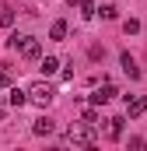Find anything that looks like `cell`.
<instances>
[{"instance_id": "cell-1", "label": "cell", "mask_w": 147, "mask_h": 151, "mask_svg": "<svg viewBox=\"0 0 147 151\" xmlns=\"http://www.w3.org/2000/svg\"><path fill=\"white\" fill-rule=\"evenodd\" d=\"M14 53H21V60H39L42 56V46H39V39H32V35H11V42H7Z\"/></svg>"}, {"instance_id": "cell-2", "label": "cell", "mask_w": 147, "mask_h": 151, "mask_svg": "<svg viewBox=\"0 0 147 151\" xmlns=\"http://www.w3.org/2000/svg\"><path fill=\"white\" fill-rule=\"evenodd\" d=\"M67 144H74V148H91L95 144V127L91 123H74L70 130H67Z\"/></svg>"}, {"instance_id": "cell-3", "label": "cell", "mask_w": 147, "mask_h": 151, "mask_svg": "<svg viewBox=\"0 0 147 151\" xmlns=\"http://www.w3.org/2000/svg\"><path fill=\"white\" fill-rule=\"evenodd\" d=\"M56 99V91H53V84H46V81H35L32 88H28V102H35V106H49Z\"/></svg>"}, {"instance_id": "cell-4", "label": "cell", "mask_w": 147, "mask_h": 151, "mask_svg": "<svg viewBox=\"0 0 147 151\" xmlns=\"http://www.w3.org/2000/svg\"><path fill=\"white\" fill-rule=\"evenodd\" d=\"M116 95H119V91H116V84L105 81L102 88H95V91H91V106H105V102H112Z\"/></svg>"}, {"instance_id": "cell-5", "label": "cell", "mask_w": 147, "mask_h": 151, "mask_svg": "<svg viewBox=\"0 0 147 151\" xmlns=\"http://www.w3.org/2000/svg\"><path fill=\"white\" fill-rule=\"evenodd\" d=\"M144 113H147V95H137V99L126 95V116L137 119V116H144Z\"/></svg>"}, {"instance_id": "cell-6", "label": "cell", "mask_w": 147, "mask_h": 151, "mask_svg": "<svg viewBox=\"0 0 147 151\" xmlns=\"http://www.w3.org/2000/svg\"><path fill=\"white\" fill-rule=\"evenodd\" d=\"M32 134H35V137H49V134H56V119H49V116H39L35 123H32Z\"/></svg>"}, {"instance_id": "cell-7", "label": "cell", "mask_w": 147, "mask_h": 151, "mask_svg": "<svg viewBox=\"0 0 147 151\" xmlns=\"http://www.w3.org/2000/svg\"><path fill=\"white\" fill-rule=\"evenodd\" d=\"M119 63H123V70H126L130 81H137V77H140V67H137V60H133L130 53H123V56H119Z\"/></svg>"}, {"instance_id": "cell-8", "label": "cell", "mask_w": 147, "mask_h": 151, "mask_svg": "<svg viewBox=\"0 0 147 151\" xmlns=\"http://www.w3.org/2000/svg\"><path fill=\"white\" fill-rule=\"evenodd\" d=\"M123 123H126L123 116H112V119H109V130H105L109 141H119V137H123Z\"/></svg>"}, {"instance_id": "cell-9", "label": "cell", "mask_w": 147, "mask_h": 151, "mask_svg": "<svg viewBox=\"0 0 147 151\" xmlns=\"http://www.w3.org/2000/svg\"><path fill=\"white\" fill-rule=\"evenodd\" d=\"M49 39H53V42H63V39H67V21H53V25H49Z\"/></svg>"}, {"instance_id": "cell-10", "label": "cell", "mask_w": 147, "mask_h": 151, "mask_svg": "<svg viewBox=\"0 0 147 151\" xmlns=\"http://www.w3.org/2000/svg\"><path fill=\"white\" fill-rule=\"evenodd\" d=\"M39 67H42V74H56L60 70V60L56 56H39Z\"/></svg>"}, {"instance_id": "cell-11", "label": "cell", "mask_w": 147, "mask_h": 151, "mask_svg": "<svg viewBox=\"0 0 147 151\" xmlns=\"http://www.w3.org/2000/svg\"><path fill=\"white\" fill-rule=\"evenodd\" d=\"M7 102H11L14 109H21V106L28 102V91H21V88H11V95H7Z\"/></svg>"}, {"instance_id": "cell-12", "label": "cell", "mask_w": 147, "mask_h": 151, "mask_svg": "<svg viewBox=\"0 0 147 151\" xmlns=\"http://www.w3.org/2000/svg\"><path fill=\"white\" fill-rule=\"evenodd\" d=\"M11 25H14V11L7 4H0V28H11Z\"/></svg>"}, {"instance_id": "cell-13", "label": "cell", "mask_w": 147, "mask_h": 151, "mask_svg": "<svg viewBox=\"0 0 147 151\" xmlns=\"http://www.w3.org/2000/svg\"><path fill=\"white\" fill-rule=\"evenodd\" d=\"M123 32H126V35H137V32H140V21H137V18H126V21H123Z\"/></svg>"}, {"instance_id": "cell-14", "label": "cell", "mask_w": 147, "mask_h": 151, "mask_svg": "<svg viewBox=\"0 0 147 151\" xmlns=\"http://www.w3.org/2000/svg\"><path fill=\"white\" fill-rule=\"evenodd\" d=\"M95 11H98L95 0H81V14H84V18H95Z\"/></svg>"}, {"instance_id": "cell-15", "label": "cell", "mask_w": 147, "mask_h": 151, "mask_svg": "<svg viewBox=\"0 0 147 151\" xmlns=\"http://www.w3.org/2000/svg\"><path fill=\"white\" fill-rule=\"evenodd\" d=\"M81 119H84V123H91V127H95V123H98V113H95V109H84V116H81Z\"/></svg>"}, {"instance_id": "cell-16", "label": "cell", "mask_w": 147, "mask_h": 151, "mask_svg": "<svg viewBox=\"0 0 147 151\" xmlns=\"http://www.w3.org/2000/svg\"><path fill=\"white\" fill-rule=\"evenodd\" d=\"M116 14H119V11H116V4H105V7H102V18H109V21H112Z\"/></svg>"}, {"instance_id": "cell-17", "label": "cell", "mask_w": 147, "mask_h": 151, "mask_svg": "<svg viewBox=\"0 0 147 151\" xmlns=\"http://www.w3.org/2000/svg\"><path fill=\"white\" fill-rule=\"evenodd\" d=\"M7 84H11V77H7L4 70H0V88H7Z\"/></svg>"}, {"instance_id": "cell-18", "label": "cell", "mask_w": 147, "mask_h": 151, "mask_svg": "<svg viewBox=\"0 0 147 151\" xmlns=\"http://www.w3.org/2000/svg\"><path fill=\"white\" fill-rule=\"evenodd\" d=\"M67 4H70V7H74V4H81V0H67Z\"/></svg>"}, {"instance_id": "cell-19", "label": "cell", "mask_w": 147, "mask_h": 151, "mask_svg": "<svg viewBox=\"0 0 147 151\" xmlns=\"http://www.w3.org/2000/svg\"><path fill=\"white\" fill-rule=\"evenodd\" d=\"M0 119H4V106H0Z\"/></svg>"}]
</instances>
